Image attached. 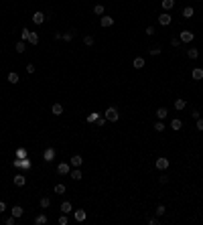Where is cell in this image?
Segmentation results:
<instances>
[{
  "label": "cell",
  "mask_w": 203,
  "mask_h": 225,
  "mask_svg": "<svg viewBox=\"0 0 203 225\" xmlns=\"http://www.w3.org/2000/svg\"><path fill=\"white\" fill-rule=\"evenodd\" d=\"M155 213H156V215H164V213H167V209H164V205H159V207H156V209H155Z\"/></svg>",
  "instance_id": "obj_40"
},
{
  "label": "cell",
  "mask_w": 203,
  "mask_h": 225,
  "mask_svg": "<svg viewBox=\"0 0 203 225\" xmlns=\"http://www.w3.org/2000/svg\"><path fill=\"white\" fill-rule=\"evenodd\" d=\"M106 122H108V120H106V116H102V118H97V126H100V128L104 126V124H106Z\"/></svg>",
  "instance_id": "obj_45"
},
{
  "label": "cell",
  "mask_w": 203,
  "mask_h": 225,
  "mask_svg": "<svg viewBox=\"0 0 203 225\" xmlns=\"http://www.w3.org/2000/svg\"><path fill=\"white\" fill-rule=\"evenodd\" d=\"M171 45H173V47H179L181 41H179V39H171Z\"/></svg>",
  "instance_id": "obj_48"
},
{
  "label": "cell",
  "mask_w": 203,
  "mask_h": 225,
  "mask_svg": "<svg viewBox=\"0 0 203 225\" xmlns=\"http://www.w3.org/2000/svg\"><path fill=\"white\" fill-rule=\"evenodd\" d=\"M100 25L104 26V29H110V26L114 25V18H112V16H104V14H102L100 16Z\"/></svg>",
  "instance_id": "obj_8"
},
{
  "label": "cell",
  "mask_w": 203,
  "mask_h": 225,
  "mask_svg": "<svg viewBox=\"0 0 203 225\" xmlns=\"http://www.w3.org/2000/svg\"><path fill=\"white\" fill-rule=\"evenodd\" d=\"M195 128H197L199 132H203V118H197V120H195Z\"/></svg>",
  "instance_id": "obj_38"
},
{
  "label": "cell",
  "mask_w": 203,
  "mask_h": 225,
  "mask_svg": "<svg viewBox=\"0 0 203 225\" xmlns=\"http://www.w3.org/2000/svg\"><path fill=\"white\" fill-rule=\"evenodd\" d=\"M171 20H173V16H171L167 10H164L163 14H159V25H160V26H169V25H171Z\"/></svg>",
  "instance_id": "obj_4"
},
{
  "label": "cell",
  "mask_w": 203,
  "mask_h": 225,
  "mask_svg": "<svg viewBox=\"0 0 203 225\" xmlns=\"http://www.w3.org/2000/svg\"><path fill=\"white\" fill-rule=\"evenodd\" d=\"M73 37H75V29H71L69 33H65V34H63V39H65V41H71Z\"/></svg>",
  "instance_id": "obj_36"
},
{
  "label": "cell",
  "mask_w": 203,
  "mask_h": 225,
  "mask_svg": "<svg viewBox=\"0 0 203 225\" xmlns=\"http://www.w3.org/2000/svg\"><path fill=\"white\" fill-rule=\"evenodd\" d=\"M6 211V203H2V201H0V213H4Z\"/></svg>",
  "instance_id": "obj_50"
},
{
  "label": "cell",
  "mask_w": 203,
  "mask_h": 225,
  "mask_svg": "<svg viewBox=\"0 0 203 225\" xmlns=\"http://www.w3.org/2000/svg\"><path fill=\"white\" fill-rule=\"evenodd\" d=\"M6 81H8V83H12V85H16L20 81V77H19V73H14V71H10L8 75H6Z\"/></svg>",
  "instance_id": "obj_12"
},
{
  "label": "cell",
  "mask_w": 203,
  "mask_h": 225,
  "mask_svg": "<svg viewBox=\"0 0 203 225\" xmlns=\"http://www.w3.org/2000/svg\"><path fill=\"white\" fill-rule=\"evenodd\" d=\"M69 176H71V179H73V181H81V171H79V168H75V171H71V175H69Z\"/></svg>",
  "instance_id": "obj_26"
},
{
  "label": "cell",
  "mask_w": 203,
  "mask_h": 225,
  "mask_svg": "<svg viewBox=\"0 0 203 225\" xmlns=\"http://www.w3.org/2000/svg\"><path fill=\"white\" fill-rule=\"evenodd\" d=\"M63 193H65V185H61V183L55 185V195H63Z\"/></svg>",
  "instance_id": "obj_35"
},
{
  "label": "cell",
  "mask_w": 203,
  "mask_h": 225,
  "mask_svg": "<svg viewBox=\"0 0 203 225\" xmlns=\"http://www.w3.org/2000/svg\"><path fill=\"white\" fill-rule=\"evenodd\" d=\"M132 65H134V69H142V67H144V59H142V57H136Z\"/></svg>",
  "instance_id": "obj_27"
},
{
  "label": "cell",
  "mask_w": 203,
  "mask_h": 225,
  "mask_svg": "<svg viewBox=\"0 0 203 225\" xmlns=\"http://www.w3.org/2000/svg\"><path fill=\"white\" fill-rule=\"evenodd\" d=\"M167 116H169V110L167 108H159L156 110V118H159V120H167Z\"/></svg>",
  "instance_id": "obj_20"
},
{
  "label": "cell",
  "mask_w": 203,
  "mask_h": 225,
  "mask_svg": "<svg viewBox=\"0 0 203 225\" xmlns=\"http://www.w3.org/2000/svg\"><path fill=\"white\" fill-rule=\"evenodd\" d=\"M144 33H146V34H148V37H152V34H155V33H156V30H155V26L150 25V26H146V30H144Z\"/></svg>",
  "instance_id": "obj_43"
},
{
  "label": "cell",
  "mask_w": 203,
  "mask_h": 225,
  "mask_svg": "<svg viewBox=\"0 0 203 225\" xmlns=\"http://www.w3.org/2000/svg\"><path fill=\"white\" fill-rule=\"evenodd\" d=\"M159 183H160V185H167V183H169L167 175H160V176H159Z\"/></svg>",
  "instance_id": "obj_44"
},
{
  "label": "cell",
  "mask_w": 203,
  "mask_h": 225,
  "mask_svg": "<svg viewBox=\"0 0 203 225\" xmlns=\"http://www.w3.org/2000/svg\"><path fill=\"white\" fill-rule=\"evenodd\" d=\"M106 120L108 122H118V118H120V114H118V108H114V106H110V108L106 110Z\"/></svg>",
  "instance_id": "obj_1"
},
{
  "label": "cell",
  "mask_w": 203,
  "mask_h": 225,
  "mask_svg": "<svg viewBox=\"0 0 203 225\" xmlns=\"http://www.w3.org/2000/svg\"><path fill=\"white\" fill-rule=\"evenodd\" d=\"M148 53L150 55H160V53H163V49H160L159 45H155V47H150V49H148Z\"/></svg>",
  "instance_id": "obj_31"
},
{
  "label": "cell",
  "mask_w": 203,
  "mask_h": 225,
  "mask_svg": "<svg viewBox=\"0 0 203 225\" xmlns=\"http://www.w3.org/2000/svg\"><path fill=\"white\" fill-rule=\"evenodd\" d=\"M155 167L159 168V171H167V168L171 167V162H169V158H167V156H160V158H156V160H155Z\"/></svg>",
  "instance_id": "obj_2"
},
{
  "label": "cell",
  "mask_w": 203,
  "mask_h": 225,
  "mask_svg": "<svg viewBox=\"0 0 203 225\" xmlns=\"http://www.w3.org/2000/svg\"><path fill=\"white\" fill-rule=\"evenodd\" d=\"M51 112H53V116H61L63 114V106L61 103H53V106H51Z\"/></svg>",
  "instance_id": "obj_19"
},
{
  "label": "cell",
  "mask_w": 203,
  "mask_h": 225,
  "mask_svg": "<svg viewBox=\"0 0 203 225\" xmlns=\"http://www.w3.org/2000/svg\"><path fill=\"white\" fill-rule=\"evenodd\" d=\"M14 221H16V217L10 215V217H6V219H4V223H6V225H14Z\"/></svg>",
  "instance_id": "obj_42"
},
{
  "label": "cell",
  "mask_w": 203,
  "mask_h": 225,
  "mask_svg": "<svg viewBox=\"0 0 203 225\" xmlns=\"http://www.w3.org/2000/svg\"><path fill=\"white\" fill-rule=\"evenodd\" d=\"M73 217H75V221H85V209H73Z\"/></svg>",
  "instance_id": "obj_11"
},
{
  "label": "cell",
  "mask_w": 203,
  "mask_h": 225,
  "mask_svg": "<svg viewBox=\"0 0 203 225\" xmlns=\"http://www.w3.org/2000/svg\"><path fill=\"white\" fill-rule=\"evenodd\" d=\"M160 6H163V8L167 10V12H169V10L175 6V0H163V2H160Z\"/></svg>",
  "instance_id": "obj_23"
},
{
  "label": "cell",
  "mask_w": 203,
  "mask_h": 225,
  "mask_svg": "<svg viewBox=\"0 0 203 225\" xmlns=\"http://www.w3.org/2000/svg\"><path fill=\"white\" fill-rule=\"evenodd\" d=\"M155 132H164V124H163V120L155 122Z\"/></svg>",
  "instance_id": "obj_32"
},
{
  "label": "cell",
  "mask_w": 203,
  "mask_h": 225,
  "mask_svg": "<svg viewBox=\"0 0 203 225\" xmlns=\"http://www.w3.org/2000/svg\"><path fill=\"white\" fill-rule=\"evenodd\" d=\"M183 128V122H181L179 118H173L171 120V130H181Z\"/></svg>",
  "instance_id": "obj_18"
},
{
  "label": "cell",
  "mask_w": 203,
  "mask_h": 225,
  "mask_svg": "<svg viewBox=\"0 0 203 225\" xmlns=\"http://www.w3.org/2000/svg\"><path fill=\"white\" fill-rule=\"evenodd\" d=\"M12 164H14L16 168H23V171H29V168H31V160H29V158H16Z\"/></svg>",
  "instance_id": "obj_3"
},
{
  "label": "cell",
  "mask_w": 203,
  "mask_h": 225,
  "mask_svg": "<svg viewBox=\"0 0 203 225\" xmlns=\"http://www.w3.org/2000/svg\"><path fill=\"white\" fill-rule=\"evenodd\" d=\"M29 34H31L29 29H23V30H20V37H23V41H29Z\"/></svg>",
  "instance_id": "obj_41"
},
{
  "label": "cell",
  "mask_w": 203,
  "mask_h": 225,
  "mask_svg": "<svg viewBox=\"0 0 203 225\" xmlns=\"http://www.w3.org/2000/svg\"><path fill=\"white\" fill-rule=\"evenodd\" d=\"M29 43L31 45H37V43H39V34H37V33H31L29 34Z\"/></svg>",
  "instance_id": "obj_30"
},
{
  "label": "cell",
  "mask_w": 203,
  "mask_h": 225,
  "mask_svg": "<svg viewBox=\"0 0 203 225\" xmlns=\"http://www.w3.org/2000/svg\"><path fill=\"white\" fill-rule=\"evenodd\" d=\"M148 225H159V219L156 217H148Z\"/></svg>",
  "instance_id": "obj_47"
},
{
  "label": "cell",
  "mask_w": 203,
  "mask_h": 225,
  "mask_svg": "<svg viewBox=\"0 0 203 225\" xmlns=\"http://www.w3.org/2000/svg\"><path fill=\"white\" fill-rule=\"evenodd\" d=\"M12 183H14L16 187H24V185H27V176H24L23 172H19V175H14V179H12Z\"/></svg>",
  "instance_id": "obj_6"
},
{
  "label": "cell",
  "mask_w": 203,
  "mask_h": 225,
  "mask_svg": "<svg viewBox=\"0 0 203 225\" xmlns=\"http://www.w3.org/2000/svg\"><path fill=\"white\" fill-rule=\"evenodd\" d=\"M47 215H45V213H39V215H37V217H35V225H45V223H47Z\"/></svg>",
  "instance_id": "obj_17"
},
{
  "label": "cell",
  "mask_w": 203,
  "mask_h": 225,
  "mask_svg": "<svg viewBox=\"0 0 203 225\" xmlns=\"http://www.w3.org/2000/svg\"><path fill=\"white\" fill-rule=\"evenodd\" d=\"M14 154H16V158H27V150H24V148H19Z\"/></svg>",
  "instance_id": "obj_37"
},
{
  "label": "cell",
  "mask_w": 203,
  "mask_h": 225,
  "mask_svg": "<svg viewBox=\"0 0 203 225\" xmlns=\"http://www.w3.org/2000/svg\"><path fill=\"white\" fill-rule=\"evenodd\" d=\"M39 205H41V209H47V207L51 205V199H49V197H43V199L39 201Z\"/></svg>",
  "instance_id": "obj_28"
},
{
  "label": "cell",
  "mask_w": 203,
  "mask_h": 225,
  "mask_svg": "<svg viewBox=\"0 0 203 225\" xmlns=\"http://www.w3.org/2000/svg\"><path fill=\"white\" fill-rule=\"evenodd\" d=\"M71 211H73V205H71V203H69V201H63V203H61V213H65V215H69Z\"/></svg>",
  "instance_id": "obj_14"
},
{
  "label": "cell",
  "mask_w": 203,
  "mask_h": 225,
  "mask_svg": "<svg viewBox=\"0 0 203 225\" xmlns=\"http://www.w3.org/2000/svg\"><path fill=\"white\" fill-rule=\"evenodd\" d=\"M45 18H47V16H45V12H41V10H37V12L33 14V22L35 25H43Z\"/></svg>",
  "instance_id": "obj_7"
},
{
  "label": "cell",
  "mask_w": 203,
  "mask_h": 225,
  "mask_svg": "<svg viewBox=\"0 0 203 225\" xmlns=\"http://www.w3.org/2000/svg\"><path fill=\"white\" fill-rule=\"evenodd\" d=\"M83 45H87V47H92V45H93V37H92V34H85V37H83Z\"/></svg>",
  "instance_id": "obj_33"
},
{
  "label": "cell",
  "mask_w": 203,
  "mask_h": 225,
  "mask_svg": "<svg viewBox=\"0 0 203 225\" xmlns=\"http://www.w3.org/2000/svg\"><path fill=\"white\" fill-rule=\"evenodd\" d=\"M69 164H71V167H75V168H79L83 164V158L79 156V154H75V156H71V160H69Z\"/></svg>",
  "instance_id": "obj_13"
},
{
  "label": "cell",
  "mask_w": 203,
  "mask_h": 225,
  "mask_svg": "<svg viewBox=\"0 0 203 225\" xmlns=\"http://www.w3.org/2000/svg\"><path fill=\"white\" fill-rule=\"evenodd\" d=\"M191 77H193V79H197V81H199V79H203V69H201V67L193 69V73H191Z\"/></svg>",
  "instance_id": "obj_25"
},
{
  "label": "cell",
  "mask_w": 203,
  "mask_h": 225,
  "mask_svg": "<svg viewBox=\"0 0 203 225\" xmlns=\"http://www.w3.org/2000/svg\"><path fill=\"white\" fill-rule=\"evenodd\" d=\"M104 10H106V8H104V4H96V6H93V14L102 16V14H104Z\"/></svg>",
  "instance_id": "obj_29"
},
{
  "label": "cell",
  "mask_w": 203,
  "mask_h": 225,
  "mask_svg": "<svg viewBox=\"0 0 203 225\" xmlns=\"http://www.w3.org/2000/svg\"><path fill=\"white\" fill-rule=\"evenodd\" d=\"M57 223H59V225H67V223H69L67 215H65V213H63V215H61V217H59V219H57Z\"/></svg>",
  "instance_id": "obj_39"
},
{
  "label": "cell",
  "mask_w": 203,
  "mask_h": 225,
  "mask_svg": "<svg viewBox=\"0 0 203 225\" xmlns=\"http://www.w3.org/2000/svg\"><path fill=\"white\" fill-rule=\"evenodd\" d=\"M27 71H29V73H35V65L29 63V65H27Z\"/></svg>",
  "instance_id": "obj_49"
},
{
  "label": "cell",
  "mask_w": 203,
  "mask_h": 225,
  "mask_svg": "<svg viewBox=\"0 0 203 225\" xmlns=\"http://www.w3.org/2000/svg\"><path fill=\"white\" fill-rule=\"evenodd\" d=\"M14 51L23 55L24 51H27V43H24V41H19V43H16V47H14Z\"/></svg>",
  "instance_id": "obj_22"
},
{
  "label": "cell",
  "mask_w": 203,
  "mask_h": 225,
  "mask_svg": "<svg viewBox=\"0 0 203 225\" xmlns=\"http://www.w3.org/2000/svg\"><path fill=\"white\" fill-rule=\"evenodd\" d=\"M187 57H189V59H197V57H199V49H195V47L187 49Z\"/></svg>",
  "instance_id": "obj_24"
},
{
  "label": "cell",
  "mask_w": 203,
  "mask_h": 225,
  "mask_svg": "<svg viewBox=\"0 0 203 225\" xmlns=\"http://www.w3.org/2000/svg\"><path fill=\"white\" fill-rule=\"evenodd\" d=\"M193 14H195V10H193V6H185L183 8V18H193Z\"/></svg>",
  "instance_id": "obj_15"
},
{
  "label": "cell",
  "mask_w": 203,
  "mask_h": 225,
  "mask_svg": "<svg viewBox=\"0 0 203 225\" xmlns=\"http://www.w3.org/2000/svg\"><path fill=\"white\" fill-rule=\"evenodd\" d=\"M193 39H195V34L191 33V30H183V33L179 34V41H181V43H193Z\"/></svg>",
  "instance_id": "obj_5"
},
{
  "label": "cell",
  "mask_w": 203,
  "mask_h": 225,
  "mask_svg": "<svg viewBox=\"0 0 203 225\" xmlns=\"http://www.w3.org/2000/svg\"><path fill=\"white\" fill-rule=\"evenodd\" d=\"M10 213H12V215L16 217V219H19V217H23L24 215V209L20 205H16V207H12V209H10Z\"/></svg>",
  "instance_id": "obj_16"
},
{
  "label": "cell",
  "mask_w": 203,
  "mask_h": 225,
  "mask_svg": "<svg viewBox=\"0 0 203 225\" xmlns=\"http://www.w3.org/2000/svg\"><path fill=\"white\" fill-rule=\"evenodd\" d=\"M191 118H193V120H197V118H201V114H199V110H193V112H191Z\"/></svg>",
  "instance_id": "obj_46"
},
{
  "label": "cell",
  "mask_w": 203,
  "mask_h": 225,
  "mask_svg": "<svg viewBox=\"0 0 203 225\" xmlns=\"http://www.w3.org/2000/svg\"><path fill=\"white\" fill-rule=\"evenodd\" d=\"M97 118H100V114H97V112H93V114H89V116H87V122H89V124H93V122H97Z\"/></svg>",
  "instance_id": "obj_34"
},
{
  "label": "cell",
  "mask_w": 203,
  "mask_h": 225,
  "mask_svg": "<svg viewBox=\"0 0 203 225\" xmlns=\"http://www.w3.org/2000/svg\"><path fill=\"white\" fill-rule=\"evenodd\" d=\"M185 108H187V102H185V99H175V110H179V112H181V110H185Z\"/></svg>",
  "instance_id": "obj_21"
},
{
  "label": "cell",
  "mask_w": 203,
  "mask_h": 225,
  "mask_svg": "<svg viewBox=\"0 0 203 225\" xmlns=\"http://www.w3.org/2000/svg\"><path fill=\"white\" fill-rule=\"evenodd\" d=\"M57 175H69V162H59L57 164Z\"/></svg>",
  "instance_id": "obj_10"
},
{
  "label": "cell",
  "mask_w": 203,
  "mask_h": 225,
  "mask_svg": "<svg viewBox=\"0 0 203 225\" xmlns=\"http://www.w3.org/2000/svg\"><path fill=\"white\" fill-rule=\"evenodd\" d=\"M43 158H45L47 162H51V160L55 158V148H51V146H49V148H45V152H43Z\"/></svg>",
  "instance_id": "obj_9"
}]
</instances>
